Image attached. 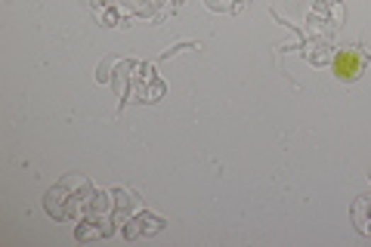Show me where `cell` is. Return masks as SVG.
<instances>
[{
  "label": "cell",
  "mask_w": 371,
  "mask_h": 247,
  "mask_svg": "<svg viewBox=\"0 0 371 247\" xmlns=\"http://www.w3.org/2000/svg\"><path fill=\"white\" fill-rule=\"evenodd\" d=\"M359 68H362V62H359V56L353 53V50H343V53H337V59H334V74H337V78H343V81L356 78Z\"/></svg>",
  "instance_id": "cell-1"
}]
</instances>
